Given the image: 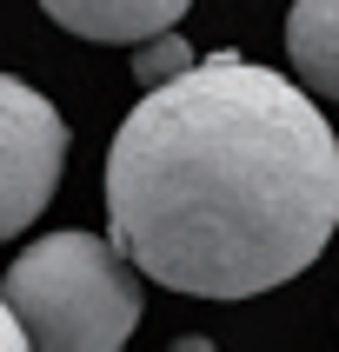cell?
Wrapping results in <instances>:
<instances>
[{
    "label": "cell",
    "mask_w": 339,
    "mask_h": 352,
    "mask_svg": "<svg viewBox=\"0 0 339 352\" xmlns=\"http://www.w3.org/2000/svg\"><path fill=\"white\" fill-rule=\"evenodd\" d=\"M0 352H34V346H27V333H20V319L7 313V299H0Z\"/></svg>",
    "instance_id": "52a82bcc"
},
{
    "label": "cell",
    "mask_w": 339,
    "mask_h": 352,
    "mask_svg": "<svg viewBox=\"0 0 339 352\" xmlns=\"http://www.w3.org/2000/svg\"><path fill=\"white\" fill-rule=\"evenodd\" d=\"M107 233L140 279L253 299L339 233V140L313 94L239 54L160 80L107 146Z\"/></svg>",
    "instance_id": "6da1fadb"
},
{
    "label": "cell",
    "mask_w": 339,
    "mask_h": 352,
    "mask_svg": "<svg viewBox=\"0 0 339 352\" xmlns=\"http://www.w3.org/2000/svg\"><path fill=\"white\" fill-rule=\"evenodd\" d=\"M193 67V47L166 27V34H153V40H140L133 47V80L140 87H160V80H173V74H186Z\"/></svg>",
    "instance_id": "8992f818"
},
{
    "label": "cell",
    "mask_w": 339,
    "mask_h": 352,
    "mask_svg": "<svg viewBox=\"0 0 339 352\" xmlns=\"http://www.w3.org/2000/svg\"><path fill=\"white\" fill-rule=\"evenodd\" d=\"M47 20H60L67 34L100 40V47H140V40L166 34L193 0H40Z\"/></svg>",
    "instance_id": "277c9868"
},
{
    "label": "cell",
    "mask_w": 339,
    "mask_h": 352,
    "mask_svg": "<svg viewBox=\"0 0 339 352\" xmlns=\"http://www.w3.org/2000/svg\"><path fill=\"white\" fill-rule=\"evenodd\" d=\"M286 60L319 100H339V0H293Z\"/></svg>",
    "instance_id": "5b68a950"
},
{
    "label": "cell",
    "mask_w": 339,
    "mask_h": 352,
    "mask_svg": "<svg viewBox=\"0 0 339 352\" xmlns=\"http://www.w3.org/2000/svg\"><path fill=\"white\" fill-rule=\"evenodd\" d=\"M166 352H219V346H213V339H206V333H179L173 346H166Z\"/></svg>",
    "instance_id": "ba28073f"
},
{
    "label": "cell",
    "mask_w": 339,
    "mask_h": 352,
    "mask_svg": "<svg viewBox=\"0 0 339 352\" xmlns=\"http://www.w3.org/2000/svg\"><path fill=\"white\" fill-rule=\"evenodd\" d=\"M7 313L34 352H120L133 339L146 293L133 259L100 233H40L0 279Z\"/></svg>",
    "instance_id": "7a4b0ae2"
},
{
    "label": "cell",
    "mask_w": 339,
    "mask_h": 352,
    "mask_svg": "<svg viewBox=\"0 0 339 352\" xmlns=\"http://www.w3.org/2000/svg\"><path fill=\"white\" fill-rule=\"evenodd\" d=\"M60 166H67V120L47 94L0 74V239L27 233L47 213V199L60 193Z\"/></svg>",
    "instance_id": "3957f363"
}]
</instances>
